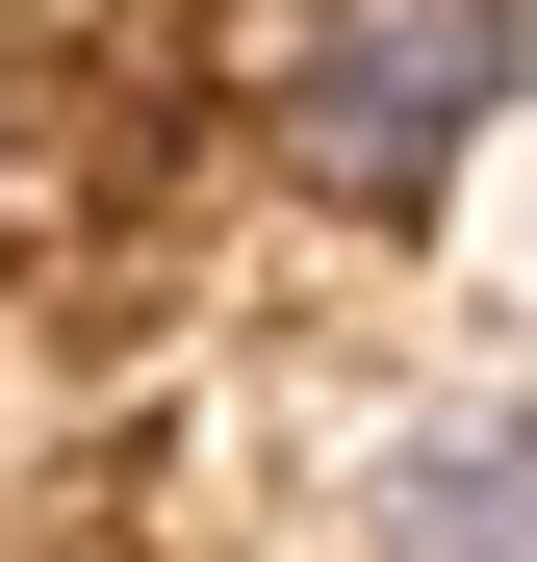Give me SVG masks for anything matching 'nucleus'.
Listing matches in <instances>:
<instances>
[{
    "mask_svg": "<svg viewBox=\"0 0 537 562\" xmlns=\"http://www.w3.org/2000/svg\"><path fill=\"white\" fill-rule=\"evenodd\" d=\"M486 103H512V0H333V26L282 52V154L333 179V205H435Z\"/></svg>",
    "mask_w": 537,
    "mask_h": 562,
    "instance_id": "obj_1",
    "label": "nucleus"
},
{
    "mask_svg": "<svg viewBox=\"0 0 537 562\" xmlns=\"http://www.w3.org/2000/svg\"><path fill=\"white\" fill-rule=\"evenodd\" d=\"M384 562H537V409H435L384 460Z\"/></svg>",
    "mask_w": 537,
    "mask_h": 562,
    "instance_id": "obj_2",
    "label": "nucleus"
}]
</instances>
